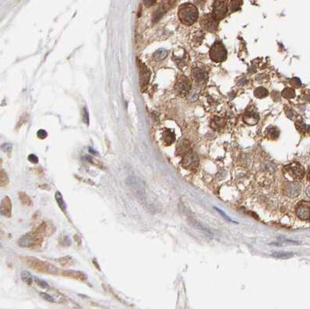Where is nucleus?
Returning <instances> with one entry per match:
<instances>
[{
  "label": "nucleus",
  "mask_w": 310,
  "mask_h": 309,
  "mask_svg": "<svg viewBox=\"0 0 310 309\" xmlns=\"http://www.w3.org/2000/svg\"><path fill=\"white\" fill-rule=\"evenodd\" d=\"M22 260L29 267L39 273H51V274H57L59 273L58 268L49 262L43 261L40 259L31 257H23Z\"/></svg>",
  "instance_id": "obj_1"
},
{
  "label": "nucleus",
  "mask_w": 310,
  "mask_h": 309,
  "mask_svg": "<svg viewBox=\"0 0 310 309\" xmlns=\"http://www.w3.org/2000/svg\"><path fill=\"white\" fill-rule=\"evenodd\" d=\"M178 18L183 24L191 26L198 20L199 12L197 8L191 3H184L178 9Z\"/></svg>",
  "instance_id": "obj_2"
},
{
  "label": "nucleus",
  "mask_w": 310,
  "mask_h": 309,
  "mask_svg": "<svg viewBox=\"0 0 310 309\" xmlns=\"http://www.w3.org/2000/svg\"><path fill=\"white\" fill-rule=\"evenodd\" d=\"M44 241V235L37 229L23 235L18 241L19 246L26 248H38Z\"/></svg>",
  "instance_id": "obj_3"
},
{
  "label": "nucleus",
  "mask_w": 310,
  "mask_h": 309,
  "mask_svg": "<svg viewBox=\"0 0 310 309\" xmlns=\"http://www.w3.org/2000/svg\"><path fill=\"white\" fill-rule=\"evenodd\" d=\"M191 88L192 85L190 80L185 75H180L175 85V91L176 94L180 97H185L190 93Z\"/></svg>",
  "instance_id": "obj_4"
},
{
  "label": "nucleus",
  "mask_w": 310,
  "mask_h": 309,
  "mask_svg": "<svg viewBox=\"0 0 310 309\" xmlns=\"http://www.w3.org/2000/svg\"><path fill=\"white\" fill-rule=\"evenodd\" d=\"M209 57L215 62H222L227 57L226 50L220 41H216L209 51Z\"/></svg>",
  "instance_id": "obj_5"
},
{
  "label": "nucleus",
  "mask_w": 310,
  "mask_h": 309,
  "mask_svg": "<svg viewBox=\"0 0 310 309\" xmlns=\"http://www.w3.org/2000/svg\"><path fill=\"white\" fill-rule=\"evenodd\" d=\"M284 173L288 174L292 179L301 180L304 177L305 170L303 167L298 162L289 164L284 167Z\"/></svg>",
  "instance_id": "obj_6"
},
{
  "label": "nucleus",
  "mask_w": 310,
  "mask_h": 309,
  "mask_svg": "<svg viewBox=\"0 0 310 309\" xmlns=\"http://www.w3.org/2000/svg\"><path fill=\"white\" fill-rule=\"evenodd\" d=\"M136 60H137L136 61H137L138 69H139L140 85L141 89L144 90L147 88V85L150 81V71L141 61H140L139 59H136Z\"/></svg>",
  "instance_id": "obj_7"
},
{
  "label": "nucleus",
  "mask_w": 310,
  "mask_h": 309,
  "mask_svg": "<svg viewBox=\"0 0 310 309\" xmlns=\"http://www.w3.org/2000/svg\"><path fill=\"white\" fill-rule=\"evenodd\" d=\"M200 26L209 32H215L218 28V20L212 14H205L201 18Z\"/></svg>",
  "instance_id": "obj_8"
},
{
  "label": "nucleus",
  "mask_w": 310,
  "mask_h": 309,
  "mask_svg": "<svg viewBox=\"0 0 310 309\" xmlns=\"http://www.w3.org/2000/svg\"><path fill=\"white\" fill-rule=\"evenodd\" d=\"M295 213L297 216L303 220H307L310 218V202L302 201L298 203L295 208Z\"/></svg>",
  "instance_id": "obj_9"
},
{
  "label": "nucleus",
  "mask_w": 310,
  "mask_h": 309,
  "mask_svg": "<svg viewBox=\"0 0 310 309\" xmlns=\"http://www.w3.org/2000/svg\"><path fill=\"white\" fill-rule=\"evenodd\" d=\"M199 164V158L197 155L192 151L188 153L185 156H183L182 161H181V164L183 167L188 170H193L197 167Z\"/></svg>",
  "instance_id": "obj_10"
},
{
  "label": "nucleus",
  "mask_w": 310,
  "mask_h": 309,
  "mask_svg": "<svg viewBox=\"0 0 310 309\" xmlns=\"http://www.w3.org/2000/svg\"><path fill=\"white\" fill-rule=\"evenodd\" d=\"M192 77L194 81L198 85H202L206 82L208 78V74L206 71L201 67H194L192 72Z\"/></svg>",
  "instance_id": "obj_11"
},
{
  "label": "nucleus",
  "mask_w": 310,
  "mask_h": 309,
  "mask_svg": "<svg viewBox=\"0 0 310 309\" xmlns=\"http://www.w3.org/2000/svg\"><path fill=\"white\" fill-rule=\"evenodd\" d=\"M227 12V6L223 1H217L213 6V15L218 21L222 20Z\"/></svg>",
  "instance_id": "obj_12"
},
{
  "label": "nucleus",
  "mask_w": 310,
  "mask_h": 309,
  "mask_svg": "<svg viewBox=\"0 0 310 309\" xmlns=\"http://www.w3.org/2000/svg\"><path fill=\"white\" fill-rule=\"evenodd\" d=\"M0 212L2 216L10 218L12 216V202L9 196H6L2 199L0 205Z\"/></svg>",
  "instance_id": "obj_13"
},
{
  "label": "nucleus",
  "mask_w": 310,
  "mask_h": 309,
  "mask_svg": "<svg viewBox=\"0 0 310 309\" xmlns=\"http://www.w3.org/2000/svg\"><path fill=\"white\" fill-rule=\"evenodd\" d=\"M284 191H285V194H286L287 196H288V197H292V198L296 197V196H298V194H300V191H301V185L296 182L288 183V184L285 186Z\"/></svg>",
  "instance_id": "obj_14"
},
{
  "label": "nucleus",
  "mask_w": 310,
  "mask_h": 309,
  "mask_svg": "<svg viewBox=\"0 0 310 309\" xmlns=\"http://www.w3.org/2000/svg\"><path fill=\"white\" fill-rule=\"evenodd\" d=\"M62 275L64 277H66L72 278V279L78 280V281H85L87 280V276L83 272L78 271V270H63L62 272Z\"/></svg>",
  "instance_id": "obj_15"
},
{
  "label": "nucleus",
  "mask_w": 310,
  "mask_h": 309,
  "mask_svg": "<svg viewBox=\"0 0 310 309\" xmlns=\"http://www.w3.org/2000/svg\"><path fill=\"white\" fill-rule=\"evenodd\" d=\"M243 120L244 123H247V125H253L258 123V120H259V117H258V114H256L255 112H249L244 114Z\"/></svg>",
  "instance_id": "obj_16"
},
{
  "label": "nucleus",
  "mask_w": 310,
  "mask_h": 309,
  "mask_svg": "<svg viewBox=\"0 0 310 309\" xmlns=\"http://www.w3.org/2000/svg\"><path fill=\"white\" fill-rule=\"evenodd\" d=\"M162 140L167 146H170L175 141V134L170 130H166L162 133Z\"/></svg>",
  "instance_id": "obj_17"
},
{
  "label": "nucleus",
  "mask_w": 310,
  "mask_h": 309,
  "mask_svg": "<svg viewBox=\"0 0 310 309\" xmlns=\"http://www.w3.org/2000/svg\"><path fill=\"white\" fill-rule=\"evenodd\" d=\"M191 146L189 141L187 140H181L177 146V153L179 155L185 156L188 153L191 152Z\"/></svg>",
  "instance_id": "obj_18"
},
{
  "label": "nucleus",
  "mask_w": 310,
  "mask_h": 309,
  "mask_svg": "<svg viewBox=\"0 0 310 309\" xmlns=\"http://www.w3.org/2000/svg\"><path fill=\"white\" fill-rule=\"evenodd\" d=\"M56 261L59 263L63 267H67L73 266L75 264V260L70 256H65V257H60L56 260Z\"/></svg>",
  "instance_id": "obj_19"
},
{
  "label": "nucleus",
  "mask_w": 310,
  "mask_h": 309,
  "mask_svg": "<svg viewBox=\"0 0 310 309\" xmlns=\"http://www.w3.org/2000/svg\"><path fill=\"white\" fill-rule=\"evenodd\" d=\"M226 120L225 118H223V117H219V116H216L214 117L213 120H212L211 123V126L213 130H220V129L223 128V127L226 125Z\"/></svg>",
  "instance_id": "obj_20"
},
{
  "label": "nucleus",
  "mask_w": 310,
  "mask_h": 309,
  "mask_svg": "<svg viewBox=\"0 0 310 309\" xmlns=\"http://www.w3.org/2000/svg\"><path fill=\"white\" fill-rule=\"evenodd\" d=\"M279 130L278 129L274 126H270L266 130L265 135L266 137L269 140H277L279 136Z\"/></svg>",
  "instance_id": "obj_21"
},
{
  "label": "nucleus",
  "mask_w": 310,
  "mask_h": 309,
  "mask_svg": "<svg viewBox=\"0 0 310 309\" xmlns=\"http://www.w3.org/2000/svg\"><path fill=\"white\" fill-rule=\"evenodd\" d=\"M55 200H56V202H57V205H58L59 206V208H61V210L62 211V212H64V213H65L66 214V211H67V205H66V203H65V202L64 201V199H63V196H62V194H61V192L60 191H56V193H55Z\"/></svg>",
  "instance_id": "obj_22"
},
{
  "label": "nucleus",
  "mask_w": 310,
  "mask_h": 309,
  "mask_svg": "<svg viewBox=\"0 0 310 309\" xmlns=\"http://www.w3.org/2000/svg\"><path fill=\"white\" fill-rule=\"evenodd\" d=\"M18 196L20 202L23 205L28 206V207L33 205V201H32V199H30V197L27 193L23 192V191H20L18 194Z\"/></svg>",
  "instance_id": "obj_23"
},
{
  "label": "nucleus",
  "mask_w": 310,
  "mask_h": 309,
  "mask_svg": "<svg viewBox=\"0 0 310 309\" xmlns=\"http://www.w3.org/2000/svg\"><path fill=\"white\" fill-rule=\"evenodd\" d=\"M168 51L165 49H159L154 54L153 57L157 61H160L164 60L168 56Z\"/></svg>",
  "instance_id": "obj_24"
},
{
  "label": "nucleus",
  "mask_w": 310,
  "mask_h": 309,
  "mask_svg": "<svg viewBox=\"0 0 310 309\" xmlns=\"http://www.w3.org/2000/svg\"><path fill=\"white\" fill-rule=\"evenodd\" d=\"M271 256L277 259H283V260H285V259H288L293 257L294 253H293L285 252V251H279V252L273 253Z\"/></svg>",
  "instance_id": "obj_25"
},
{
  "label": "nucleus",
  "mask_w": 310,
  "mask_h": 309,
  "mask_svg": "<svg viewBox=\"0 0 310 309\" xmlns=\"http://www.w3.org/2000/svg\"><path fill=\"white\" fill-rule=\"evenodd\" d=\"M166 11H167V9H166V7H165V6H160V7H159L158 9H157V10H156V12H155V14H154L153 22H157V21L160 20V19L162 17H163V15H164V14H165V12H166Z\"/></svg>",
  "instance_id": "obj_26"
},
{
  "label": "nucleus",
  "mask_w": 310,
  "mask_h": 309,
  "mask_svg": "<svg viewBox=\"0 0 310 309\" xmlns=\"http://www.w3.org/2000/svg\"><path fill=\"white\" fill-rule=\"evenodd\" d=\"M21 278L22 281L25 282L28 285H31L33 283V277H32L31 273L27 270H22L21 271Z\"/></svg>",
  "instance_id": "obj_27"
},
{
  "label": "nucleus",
  "mask_w": 310,
  "mask_h": 309,
  "mask_svg": "<svg viewBox=\"0 0 310 309\" xmlns=\"http://www.w3.org/2000/svg\"><path fill=\"white\" fill-rule=\"evenodd\" d=\"M268 91L264 87H258L254 90V96L259 99L265 98L266 96H268Z\"/></svg>",
  "instance_id": "obj_28"
},
{
  "label": "nucleus",
  "mask_w": 310,
  "mask_h": 309,
  "mask_svg": "<svg viewBox=\"0 0 310 309\" xmlns=\"http://www.w3.org/2000/svg\"><path fill=\"white\" fill-rule=\"evenodd\" d=\"M295 126H296V129L298 130V131L300 132L301 133H307L309 129V125H306L303 121H299V120L295 123Z\"/></svg>",
  "instance_id": "obj_29"
},
{
  "label": "nucleus",
  "mask_w": 310,
  "mask_h": 309,
  "mask_svg": "<svg viewBox=\"0 0 310 309\" xmlns=\"http://www.w3.org/2000/svg\"><path fill=\"white\" fill-rule=\"evenodd\" d=\"M282 96L285 99H292L295 96V92L294 91L293 88H286L282 91Z\"/></svg>",
  "instance_id": "obj_30"
},
{
  "label": "nucleus",
  "mask_w": 310,
  "mask_h": 309,
  "mask_svg": "<svg viewBox=\"0 0 310 309\" xmlns=\"http://www.w3.org/2000/svg\"><path fill=\"white\" fill-rule=\"evenodd\" d=\"M9 182V178H8V175L6 172L3 170H2L0 171V184H1L2 187H5L6 185H8Z\"/></svg>",
  "instance_id": "obj_31"
},
{
  "label": "nucleus",
  "mask_w": 310,
  "mask_h": 309,
  "mask_svg": "<svg viewBox=\"0 0 310 309\" xmlns=\"http://www.w3.org/2000/svg\"><path fill=\"white\" fill-rule=\"evenodd\" d=\"M60 243L62 247H70L71 245V240L70 239V238L67 236H65L62 237V239L60 240Z\"/></svg>",
  "instance_id": "obj_32"
},
{
  "label": "nucleus",
  "mask_w": 310,
  "mask_h": 309,
  "mask_svg": "<svg viewBox=\"0 0 310 309\" xmlns=\"http://www.w3.org/2000/svg\"><path fill=\"white\" fill-rule=\"evenodd\" d=\"M199 90L197 89V88H193L192 90H191L190 93H189V99H190L191 101H195L198 99L199 96Z\"/></svg>",
  "instance_id": "obj_33"
},
{
  "label": "nucleus",
  "mask_w": 310,
  "mask_h": 309,
  "mask_svg": "<svg viewBox=\"0 0 310 309\" xmlns=\"http://www.w3.org/2000/svg\"><path fill=\"white\" fill-rule=\"evenodd\" d=\"M203 37H204V34L202 33V32L200 31L197 32V33L194 35V40H193L194 43H198V45L201 44L202 41L203 40Z\"/></svg>",
  "instance_id": "obj_34"
},
{
  "label": "nucleus",
  "mask_w": 310,
  "mask_h": 309,
  "mask_svg": "<svg viewBox=\"0 0 310 309\" xmlns=\"http://www.w3.org/2000/svg\"><path fill=\"white\" fill-rule=\"evenodd\" d=\"M34 281L35 283L37 284V286H39V287H41V288L47 289L49 287V285H48L46 281H43V280L39 279V278H34Z\"/></svg>",
  "instance_id": "obj_35"
},
{
  "label": "nucleus",
  "mask_w": 310,
  "mask_h": 309,
  "mask_svg": "<svg viewBox=\"0 0 310 309\" xmlns=\"http://www.w3.org/2000/svg\"><path fill=\"white\" fill-rule=\"evenodd\" d=\"M40 295H41V297H42V298H44V300H46L47 302H55V300H54V297H53L51 295H50V294H47V293L41 292V294H40Z\"/></svg>",
  "instance_id": "obj_36"
},
{
  "label": "nucleus",
  "mask_w": 310,
  "mask_h": 309,
  "mask_svg": "<svg viewBox=\"0 0 310 309\" xmlns=\"http://www.w3.org/2000/svg\"><path fill=\"white\" fill-rule=\"evenodd\" d=\"M1 149L2 150L4 151L6 153H9L11 152L12 149V145L11 144H8V143H6V144H3L1 146Z\"/></svg>",
  "instance_id": "obj_37"
},
{
  "label": "nucleus",
  "mask_w": 310,
  "mask_h": 309,
  "mask_svg": "<svg viewBox=\"0 0 310 309\" xmlns=\"http://www.w3.org/2000/svg\"><path fill=\"white\" fill-rule=\"evenodd\" d=\"M28 160L30 162V163L37 164L39 162V158H38L35 154H31L28 156Z\"/></svg>",
  "instance_id": "obj_38"
},
{
  "label": "nucleus",
  "mask_w": 310,
  "mask_h": 309,
  "mask_svg": "<svg viewBox=\"0 0 310 309\" xmlns=\"http://www.w3.org/2000/svg\"><path fill=\"white\" fill-rule=\"evenodd\" d=\"M290 84L294 87V88H299L301 86V81L298 78H292L290 81Z\"/></svg>",
  "instance_id": "obj_39"
},
{
  "label": "nucleus",
  "mask_w": 310,
  "mask_h": 309,
  "mask_svg": "<svg viewBox=\"0 0 310 309\" xmlns=\"http://www.w3.org/2000/svg\"><path fill=\"white\" fill-rule=\"evenodd\" d=\"M37 135L38 138L43 140V139H45V138L47 136V132L45 131L44 130H38Z\"/></svg>",
  "instance_id": "obj_40"
},
{
  "label": "nucleus",
  "mask_w": 310,
  "mask_h": 309,
  "mask_svg": "<svg viewBox=\"0 0 310 309\" xmlns=\"http://www.w3.org/2000/svg\"><path fill=\"white\" fill-rule=\"evenodd\" d=\"M156 2V0H144V5L146 7H150Z\"/></svg>",
  "instance_id": "obj_41"
},
{
  "label": "nucleus",
  "mask_w": 310,
  "mask_h": 309,
  "mask_svg": "<svg viewBox=\"0 0 310 309\" xmlns=\"http://www.w3.org/2000/svg\"><path fill=\"white\" fill-rule=\"evenodd\" d=\"M215 208H216V210L218 211V212H219V213H220L222 215H223V216H224V218H226V219H227L228 221H229V222H233V223H237V222L234 221V220H233V219H231L230 218H229V217H228V215H226V214H225L224 212H222V210H220V209L217 208H216V207H215Z\"/></svg>",
  "instance_id": "obj_42"
},
{
  "label": "nucleus",
  "mask_w": 310,
  "mask_h": 309,
  "mask_svg": "<svg viewBox=\"0 0 310 309\" xmlns=\"http://www.w3.org/2000/svg\"><path fill=\"white\" fill-rule=\"evenodd\" d=\"M84 121L86 123H89V113L86 109H84Z\"/></svg>",
  "instance_id": "obj_43"
},
{
  "label": "nucleus",
  "mask_w": 310,
  "mask_h": 309,
  "mask_svg": "<svg viewBox=\"0 0 310 309\" xmlns=\"http://www.w3.org/2000/svg\"><path fill=\"white\" fill-rule=\"evenodd\" d=\"M74 239H75V242L78 243V245L79 246L80 244L81 243V238L79 237V236H78V235H75V236H74Z\"/></svg>",
  "instance_id": "obj_44"
},
{
  "label": "nucleus",
  "mask_w": 310,
  "mask_h": 309,
  "mask_svg": "<svg viewBox=\"0 0 310 309\" xmlns=\"http://www.w3.org/2000/svg\"><path fill=\"white\" fill-rule=\"evenodd\" d=\"M306 194H307L308 197L310 198V186H309L307 188H306Z\"/></svg>",
  "instance_id": "obj_45"
},
{
  "label": "nucleus",
  "mask_w": 310,
  "mask_h": 309,
  "mask_svg": "<svg viewBox=\"0 0 310 309\" xmlns=\"http://www.w3.org/2000/svg\"><path fill=\"white\" fill-rule=\"evenodd\" d=\"M92 263H94L95 265H96V268H98V269H99V270H100V268H99V265L98 264V263H97V262L96 261V260H92Z\"/></svg>",
  "instance_id": "obj_46"
},
{
  "label": "nucleus",
  "mask_w": 310,
  "mask_h": 309,
  "mask_svg": "<svg viewBox=\"0 0 310 309\" xmlns=\"http://www.w3.org/2000/svg\"><path fill=\"white\" fill-rule=\"evenodd\" d=\"M89 152L91 153V154H95V155H96L97 154V152H96V151L94 150H91V148H89Z\"/></svg>",
  "instance_id": "obj_47"
},
{
  "label": "nucleus",
  "mask_w": 310,
  "mask_h": 309,
  "mask_svg": "<svg viewBox=\"0 0 310 309\" xmlns=\"http://www.w3.org/2000/svg\"><path fill=\"white\" fill-rule=\"evenodd\" d=\"M307 178H308V180L310 181V170H309V174H308V176H307Z\"/></svg>",
  "instance_id": "obj_48"
}]
</instances>
